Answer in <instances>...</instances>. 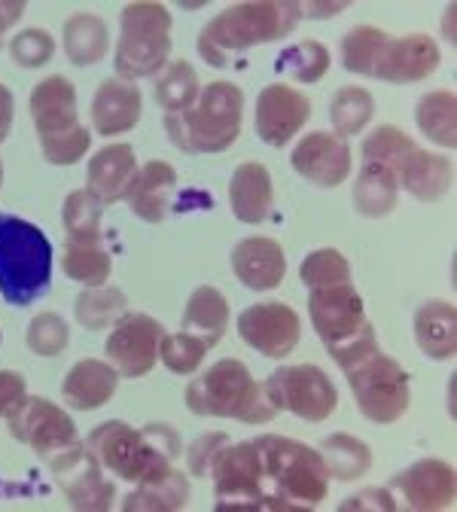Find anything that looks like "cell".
<instances>
[{"label": "cell", "instance_id": "6da1fadb", "mask_svg": "<svg viewBox=\"0 0 457 512\" xmlns=\"http://www.w3.org/2000/svg\"><path fill=\"white\" fill-rule=\"evenodd\" d=\"M299 19L302 4H293V0H247V4H235L202 28L199 55L211 68H226L235 55L287 37L299 25Z\"/></svg>", "mask_w": 457, "mask_h": 512}, {"label": "cell", "instance_id": "7a4b0ae2", "mask_svg": "<svg viewBox=\"0 0 457 512\" xmlns=\"http://www.w3.org/2000/svg\"><path fill=\"white\" fill-rule=\"evenodd\" d=\"M86 448L107 473L125 482H147L171 470V461L180 455V433L168 424L138 430L125 421H104L86 436Z\"/></svg>", "mask_w": 457, "mask_h": 512}, {"label": "cell", "instance_id": "3957f363", "mask_svg": "<svg viewBox=\"0 0 457 512\" xmlns=\"http://www.w3.org/2000/svg\"><path fill=\"white\" fill-rule=\"evenodd\" d=\"M244 92L235 83H208L183 113H165V132L183 153H223L241 135Z\"/></svg>", "mask_w": 457, "mask_h": 512}, {"label": "cell", "instance_id": "277c9868", "mask_svg": "<svg viewBox=\"0 0 457 512\" xmlns=\"http://www.w3.org/2000/svg\"><path fill=\"white\" fill-rule=\"evenodd\" d=\"M186 409L202 418H232L244 424H269L278 409L269 403L259 384L241 360H220L205 375L192 378L186 388Z\"/></svg>", "mask_w": 457, "mask_h": 512}, {"label": "cell", "instance_id": "5b68a950", "mask_svg": "<svg viewBox=\"0 0 457 512\" xmlns=\"http://www.w3.org/2000/svg\"><path fill=\"white\" fill-rule=\"evenodd\" d=\"M52 287V244L46 232L16 214H0V296L31 305Z\"/></svg>", "mask_w": 457, "mask_h": 512}, {"label": "cell", "instance_id": "8992f818", "mask_svg": "<svg viewBox=\"0 0 457 512\" xmlns=\"http://www.w3.org/2000/svg\"><path fill=\"white\" fill-rule=\"evenodd\" d=\"M253 442L259 448V458H263L266 485L275 497L293 503L296 509H314L326 500L330 470H326L317 448L278 433L256 436Z\"/></svg>", "mask_w": 457, "mask_h": 512}, {"label": "cell", "instance_id": "52a82bcc", "mask_svg": "<svg viewBox=\"0 0 457 512\" xmlns=\"http://www.w3.org/2000/svg\"><path fill=\"white\" fill-rule=\"evenodd\" d=\"M31 116L49 165H77L89 153L92 135L80 125L77 92L68 77H46L34 86Z\"/></svg>", "mask_w": 457, "mask_h": 512}, {"label": "cell", "instance_id": "ba28073f", "mask_svg": "<svg viewBox=\"0 0 457 512\" xmlns=\"http://www.w3.org/2000/svg\"><path fill=\"white\" fill-rule=\"evenodd\" d=\"M171 13L162 4H128L119 16L116 74L119 80H144L159 74L171 55Z\"/></svg>", "mask_w": 457, "mask_h": 512}, {"label": "cell", "instance_id": "9c48e42d", "mask_svg": "<svg viewBox=\"0 0 457 512\" xmlns=\"http://www.w3.org/2000/svg\"><path fill=\"white\" fill-rule=\"evenodd\" d=\"M214 476V497H217V509L229 512V509H247V512H272V509H284V512H299L293 503L275 497L266 485V473H263V458H259L256 442H238V445H223L220 455L211 464Z\"/></svg>", "mask_w": 457, "mask_h": 512}, {"label": "cell", "instance_id": "30bf717a", "mask_svg": "<svg viewBox=\"0 0 457 512\" xmlns=\"http://www.w3.org/2000/svg\"><path fill=\"white\" fill-rule=\"evenodd\" d=\"M345 375L363 418L375 424H394L406 415L412 403L409 372L394 357H387L378 345L348 363Z\"/></svg>", "mask_w": 457, "mask_h": 512}, {"label": "cell", "instance_id": "8fae6325", "mask_svg": "<svg viewBox=\"0 0 457 512\" xmlns=\"http://www.w3.org/2000/svg\"><path fill=\"white\" fill-rule=\"evenodd\" d=\"M263 388H266L269 403L278 412H293L296 418H302L308 424L326 421L339 406L336 384L323 369H317L311 363L281 366L278 372H272L263 381Z\"/></svg>", "mask_w": 457, "mask_h": 512}, {"label": "cell", "instance_id": "7c38bea8", "mask_svg": "<svg viewBox=\"0 0 457 512\" xmlns=\"http://www.w3.org/2000/svg\"><path fill=\"white\" fill-rule=\"evenodd\" d=\"M46 464H49L58 488L64 491V497H68V503L74 509H83V512L113 509L116 485L110 479H104V467L86 448V442L77 439L71 448H64V452H58Z\"/></svg>", "mask_w": 457, "mask_h": 512}, {"label": "cell", "instance_id": "4fadbf2b", "mask_svg": "<svg viewBox=\"0 0 457 512\" xmlns=\"http://www.w3.org/2000/svg\"><path fill=\"white\" fill-rule=\"evenodd\" d=\"M165 327L159 324L156 317L132 311V314H122L113 333L107 339V360L110 366L122 375V378H141L147 375L156 360H159V345H162Z\"/></svg>", "mask_w": 457, "mask_h": 512}, {"label": "cell", "instance_id": "5bb4252c", "mask_svg": "<svg viewBox=\"0 0 457 512\" xmlns=\"http://www.w3.org/2000/svg\"><path fill=\"white\" fill-rule=\"evenodd\" d=\"M10 433L13 439L25 442L31 452H37L43 461L55 458L58 452L71 448L80 439L74 418L43 397H25V403L10 415Z\"/></svg>", "mask_w": 457, "mask_h": 512}, {"label": "cell", "instance_id": "9a60e30c", "mask_svg": "<svg viewBox=\"0 0 457 512\" xmlns=\"http://www.w3.org/2000/svg\"><path fill=\"white\" fill-rule=\"evenodd\" d=\"M238 336L253 351L281 360L293 354V348L299 345L302 324H299V314L287 302H256L241 311Z\"/></svg>", "mask_w": 457, "mask_h": 512}, {"label": "cell", "instance_id": "2e32d148", "mask_svg": "<svg viewBox=\"0 0 457 512\" xmlns=\"http://www.w3.org/2000/svg\"><path fill=\"white\" fill-rule=\"evenodd\" d=\"M308 314L317 336L323 339L326 351L357 336L369 320L363 308V296L351 284L317 287L308 296Z\"/></svg>", "mask_w": 457, "mask_h": 512}, {"label": "cell", "instance_id": "e0dca14e", "mask_svg": "<svg viewBox=\"0 0 457 512\" xmlns=\"http://www.w3.org/2000/svg\"><path fill=\"white\" fill-rule=\"evenodd\" d=\"M311 116V101L293 86L275 83L259 92L256 98V135L263 144L281 150L302 132Z\"/></svg>", "mask_w": 457, "mask_h": 512}, {"label": "cell", "instance_id": "ac0fdd59", "mask_svg": "<svg viewBox=\"0 0 457 512\" xmlns=\"http://www.w3.org/2000/svg\"><path fill=\"white\" fill-rule=\"evenodd\" d=\"M439 61H442L439 46L427 34L387 37L372 80H384L390 86L418 83V80H427L439 68Z\"/></svg>", "mask_w": 457, "mask_h": 512}, {"label": "cell", "instance_id": "d6986e66", "mask_svg": "<svg viewBox=\"0 0 457 512\" xmlns=\"http://www.w3.org/2000/svg\"><path fill=\"white\" fill-rule=\"evenodd\" d=\"M454 467L436 458H424L390 479V491H397L412 512H439L454 506Z\"/></svg>", "mask_w": 457, "mask_h": 512}, {"label": "cell", "instance_id": "ffe728a7", "mask_svg": "<svg viewBox=\"0 0 457 512\" xmlns=\"http://www.w3.org/2000/svg\"><path fill=\"white\" fill-rule=\"evenodd\" d=\"M296 174L320 189H333L348 180L351 174V147L345 138L330 132H311L305 135L290 156Z\"/></svg>", "mask_w": 457, "mask_h": 512}, {"label": "cell", "instance_id": "44dd1931", "mask_svg": "<svg viewBox=\"0 0 457 512\" xmlns=\"http://www.w3.org/2000/svg\"><path fill=\"white\" fill-rule=\"evenodd\" d=\"M232 272L256 293L275 290L287 275L284 247L275 238H244L232 250Z\"/></svg>", "mask_w": 457, "mask_h": 512}, {"label": "cell", "instance_id": "7402d4cb", "mask_svg": "<svg viewBox=\"0 0 457 512\" xmlns=\"http://www.w3.org/2000/svg\"><path fill=\"white\" fill-rule=\"evenodd\" d=\"M141 104H144L141 89L135 83L110 77L98 86V92L92 98V125L104 138L132 132L141 119Z\"/></svg>", "mask_w": 457, "mask_h": 512}, {"label": "cell", "instance_id": "603a6c76", "mask_svg": "<svg viewBox=\"0 0 457 512\" xmlns=\"http://www.w3.org/2000/svg\"><path fill=\"white\" fill-rule=\"evenodd\" d=\"M394 177L418 202H439L454 183V165H451V159H445L439 153H427L415 144L397 162Z\"/></svg>", "mask_w": 457, "mask_h": 512}, {"label": "cell", "instance_id": "cb8c5ba5", "mask_svg": "<svg viewBox=\"0 0 457 512\" xmlns=\"http://www.w3.org/2000/svg\"><path fill=\"white\" fill-rule=\"evenodd\" d=\"M229 202H232V214L241 223L247 226L266 223L275 205V186L269 168L259 162L238 165L229 183Z\"/></svg>", "mask_w": 457, "mask_h": 512}, {"label": "cell", "instance_id": "d4e9b609", "mask_svg": "<svg viewBox=\"0 0 457 512\" xmlns=\"http://www.w3.org/2000/svg\"><path fill=\"white\" fill-rule=\"evenodd\" d=\"M177 186V171L168 162H147L138 168L135 180L125 189V202L144 223H162L171 211V192Z\"/></svg>", "mask_w": 457, "mask_h": 512}, {"label": "cell", "instance_id": "484cf974", "mask_svg": "<svg viewBox=\"0 0 457 512\" xmlns=\"http://www.w3.org/2000/svg\"><path fill=\"white\" fill-rule=\"evenodd\" d=\"M119 388V372L104 360H80L68 369L61 384V394L77 412L101 409L113 400Z\"/></svg>", "mask_w": 457, "mask_h": 512}, {"label": "cell", "instance_id": "4316f807", "mask_svg": "<svg viewBox=\"0 0 457 512\" xmlns=\"http://www.w3.org/2000/svg\"><path fill=\"white\" fill-rule=\"evenodd\" d=\"M138 174V159H135V150L128 144H110L104 150L95 153V159H89V192L104 202V205H113L125 196L128 183L135 180Z\"/></svg>", "mask_w": 457, "mask_h": 512}, {"label": "cell", "instance_id": "83f0119b", "mask_svg": "<svg viewBox=\"0 0 457 512\" xmlns=\"http://www.w3.org/2000/svg\"><path fill=\"white\" fill-rule=\"evenodd\" d=\"M415 342L430 360H451L457 351V314L451 302H424L415 314Z\"/></svg>", "mask_w": 457, "mask_h": 512}, {"label": "cell", "instance_id": "f1b7e54d", "mask_svg": "<svg viewBox=\"0 0 457 512\" xmlns=\"http://www.w3.org/2000/svg\"><path fill=\"white\" fill-rule=\"evenodd\" d=\"M229 327V302L220 290L214 287H199L183 311V333L195 336L199 342H205V348L211 351L214 345H220V339L226 336Z\"/></svg>", "mask_w": 457, "mask_h": 512}, {"label": "cell", "instance_id": "f546056e", "mask_svg": "<svg viewBox=\"0 0 457 512\" xmlns=\"http://www.w3.org/2000/svg\"><path fill=\"white\" fill-rule=\"evenodd\" d=\"M397 192L400 183L387 165L378 162H363L357 183H354V205L360 217L381 220L397 208Z\"/></svg>", "mask_w": 457, "mask_h": 512}, {"label": "cell", "instance_id": "4dcf8cb0", "mask_svg": "<svg viewBox=\"0 0 457 512\" xmlns=\"http://www.w3.org/2000/svg\"><path fill=\"white\" fill-rule=\"evenodd\" d=\"M186 500H189V479L171 467L156 479L138 482V491H132L122 500V509L125 512H177L186 506Z\"/></svg>", "mask_w": 457, "mask_h": 512}, {"label": "cell", "instance_id": "1f68e13d", "mask_svg": "<svg viewBox=\"0 0 457 512\" xmlns=\"http://www.w3.org/2000/svg\"><path fill=\"white\" fill-rule=\"evenodd\" d=\"M64 52H68L71 64L77 68H89V64H98L107 49H110V34H107V22L92 16V13H77L64 22Z\"/></svg>", "mask_w": 457, "mask_h": 512}, {"label": "cell", "instance_id": "d6a6232c", "mask_svg": "<svg viewBox=\"0 0 457 512\" xmlns=\"http://www.w3.org/2000/svg\"><path fill=\"white\" fill-rule=\"evenodd\" d=\"M320 458L330 470V476H336L339 482H354L360 476L369 473L372 467V452L369 445L351 433H333L320 442Z\"/></svg>", "mask_w": 457, "mask_h": 512}, {"label": "cell", "instance_id": "836d02e7", "mask_svg": "<svg viewBox=\"0 0 457 512\" xmlns=\"http://www.w3.org/2000/svg\"><path fill=\"white\" fill-rule=\"evenodd\" d=\"M415 119H418L421 135H427L433 144H439L445 150H454V144H457V125H454V119H457V98H454L451 89L427 92L418 101Z\"/></svg>", "mask_w": 457, "mask_h": 512}, {"label": "cell", "instance_id": "e575fe53", "mask_svg": "<svg viewBox=\"0 0 457 512\" xmlns=\"http://www.w3.org/2000/svg\"><path fill=\"white\" fill-rule=\"evenodd\" d=\"M64 229H68L71 244H101V220H104V202L89 189H74L64 199L61 211Z\"/></svg>", "mask_w": 457, "mask_h": 512}, {"label": "cell", "instance_id": "d590c367", "mask_svg": "<svg viewBox=\"0 0 457 512\" xmlns=\"http://www.w3.org/2000/svg\"><path fill=\"white\" fill-rule=\"evenodd\" d=\"M61 269L71 281L83 284V287H104L113 269L110 253L101 244H64V256H61Z\"/></svg>", "mask_w": 457, "mask_h": 512}, {"label": "cell", "instance_id": "8d00e7d4", "mask_svg": "<svg viewBox=\"0 0 457 512\" xmlns=\"http://www.w3.org/2000/svg\"><path fill=\"white\" fill-rule=\"evenodd\" d=\"M202 86L199 74L189 61H171L165 64V74L156 80V101L165 113H183L195 104Z\"/></svg>", "mask_w": 457, "mask_h": 512}, {"label": "cell", "instance_id": "74e56055", "mask_svg": "<svg viewBox=\"0 0 457 512\" xmlns=\"http://www.w3.org/2000/svg\"><path fill=\"white\" fill-rule=\"evenodd\" d=\"M278 74L293 77L296 83H317L326 71H330V49L317 40H302L287 46L278 55Z\"/></svg>", "mask_w": 457, "mask_h": 512}, {"label": "cell", "instance_id": "f35d334b", "mask_svg": "<svg viewBox=\"0 0 457 512\" xmlns=\"http://www.w3.org/2000/svg\"><path fill=\"white\" fill-rule=\"evenodd\" d=\"M384 43H387V34L381 28H372V25L351 28L342 37V64H345V71L360 74V77H372Z\"/></svg>", "mask_w": 457, "mask_h": 512}, {"label": "cell", "instance_id": "ab89813d", "mask_svg": "<svg viewBox=\"0 0 457 512\" xmlns=\"http://www.w3.org/2000/svg\"><path fill=\"white\" fill-rule=\"evenodd\" d=\"M375 113V98L360 89V86H348L342 92H336L333 104H330V119H333V128L339 138H351V135H360L366 122L372 119Z\"/></svg>", "mask_w": 457, "mask_h": 512}, {"label": "cell", "instance_id": "60d3db41", "mask_svg": "<svg viewBox=\"0 0 457 512\" xmlns=\"http://www.w3.org/2000/svg\"><path fill=\"white\" fill-rule=\"evenodd\" d=\"M125 314V293L116 287H89L77 299V320L86 330H104Z\"/></svg>", "mask_w": 457, "mask_h": 512}, {"label": "cell", "instance_id": "b9f144b4", "mask_svg": "<svg viewBox=\"0 0 457 512\" xmlns=\"http://www.w3.org/2000/svg\"><path fill=\"white\" fill-rule=\"evenodd\" d=\"M299 278L305 287H333V284H351V263L348 256L333 250V247H320L305 256V263L299 269Z\"/></svg>", "mask_w": 457, "mask_h": 512}, {"label": "cell", "instance_id": "7bdbcfd3", "mask_svg": "<svg viewBox=\"0 0 457 512\" xmlns=\"http://www.w3.org/2000/svg\"><path fill=\"white\" fill-rule=\"evenodd\" d=\"M25 339L37 357H58V354H64V348L71 345V327L61 314L43 311L31 320Z\"/></svg>", "mask_w": 457, "mask_h": 512}, {"label": "cell", "instance_id": "ee69618b", "mask_svg": "<svg viewBox=\"0 0 457 512\" xmlns=\"http://www.w3.org/2000/svg\"><path fill=\"white\" fill-rule=\"evenodd\" d=\"M415 147V141L403 132L397 125H381L375 132L366 138L363 144V156L366 162H378V165H387L390 171L397 168V162Z\"/></svg>", "mask_w": 457, "mask_h": 512}, {"label": "cell", "instance_id": "f6af8a7d", "mask_svg": "<svg viewBox=\"0 0 457 512\" xmlns=\"http://www.w3.org/2000/svg\"><path fill=\"white\" fill-rule=\"evenodd\" d=\"M208 348L205 342H199L189 333H174V336H162L159 345V360L174 372V375H192L195 369L202 366Z\"/></svg>", "mask_w": 457, "mask_h": 512}, {"label": "cell", "instance_id": "bcb514c9", "mask_svg": "<svg viewBox=\"0 0 457 512\" xmlns=\"http://www.w3.org/2000/svg\"><path fill=\"white\" fill-rule=\"evenodd\" d=\"M10 52H13V61L22 64V68H43V64L55 55V40L43 28H28L13 37Z\"/></svg>", "mask_w": 457, "mask_h": 512}, {"label": "cell", "instance_id": "7dc6e473", "mask_svg": "<svg viewBox=\"0 0 457 512\" xmlns=\"http://www.w3.org/2000/svg\"><path fill=\"white\" fill-rule=\"evenodd\" d=\"M226 442H229V436H226V433H205V436L195 439V442L189 445V452H186L189 473H192L195 479L208 476V473H211L214 458L220 455V448H223Z\"/></svg>", "mask_w": 457, "mask_h": 512}, {"label": "cell", "instance_id": "c3c4849f", "mask_svg": "<svg viewBox=\"0 0 457 512\" xmlns=\"http://www.w3.org/2000/svg\"><path fill=\"white\" fill-rule=\"evenodd\" d=\"M28 397L25 375L13 369H0V418H10Z\"/></svg>", "mask_w": 457, "mask_h": 512}, {"label": "cell", "instance_id": "681fc988", "mask_svg": "<svg viewBox=\"0 0 457 512\" xmlns=\"http://www.w3.org/2000/svg\"><path fill=\"white\" fill-rule=\"evenodd\" d=\"M339 509H345V512H351V509H397V503L387 488H369V491H360L351 500H345Z\"/></svg>", "mask_w": 457, "mask_h": 512}, {"label": "cell", "instance_id": "f907efd6", "mask_svg": "<svg viewBox=\"0 0 457 512\" xmlns=\"http://www.w3.org/2000/svg\"><path fill=\"white\" fill-rule=\"evenodd\" d=\"M13 110H16V101H13V92L0 83V144L10 138V128H13Z\"/></svg>", "mask_w": 457, "mask_h": 512}, {"label": "cell", "instance_id": "816d5d0a", "mask_svg": "<svg viewBox=\"0 0 457 512\" xmlns=\"http://www.w3.org/2000/svg\"><path fill=\"white\" fill-rule=\"evenodd\" d=\"M25 13V0H0V43H4V34L22 19Z\"/></svg>", "mask_w": 457, "mask_h": 512}, {"label": "cell", "instance_id": "f5cc1de1", "mask_svg": "<svg viewBox=\"0 0 457 512\" xmlns=\"http://www.w3.org/2000/svg\"><path fill=\"white\" fill-rule=\"evenodd\" d=\"M348 4L342 0V4H302V16H308V19H330V16H336V13H342Z\"/></svg>", "mask_w": 457, "mask_h": 512}, {"label": "cell", "instance_id": "db71d44e", "mask_svg": "<svg viewBox=\"0 0 457 512\" xmlns=\"http://www.w3.org/2000/svg\"><path fill=\"white\" fill-rule=\"evenodd\" d=\"M0 186H4V162H0Z\"/></svg>", "mask_w": 457, "mask_h": 512}, {"label": "cell", "instance_id": "11a10c76", "mask_svg": "<svg viewBox=\"0 0 457 512\" xmlns=\"http://www.w3.org/2000/svg\"><path fill=\"white\" fill-rule=\"evenodd\" d=\"M0 342H4V333H0Z\"/></svg>", "mask_w": 457, "mask_h": 512}]
</instances>
